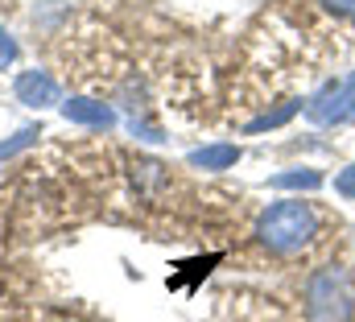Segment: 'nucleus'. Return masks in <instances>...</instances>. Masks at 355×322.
<instances>
[{"label": "nucleus", "instance_id": "f257e3e1", "mask_svg": "<svg viewBox=\"0 0 355 322\" xmlns=\"http://www.w3.org/2000/svg\"><path fill=\"white\" fill-rule=\"evenodd\" d=\"M318 236V211L302 198H285L261 211L257 219V240L272 256H293Z\"/></svg>", "mask_w": 355, "mask_h": 322}, {"label": "nucleus", "instance_id": "f03ea898", "mask_svg": "<svg viewBox=\"0 0 355 322\" xmlns=\"http://www.w3.org/2000/svg\"><path fill=\"white\" fill-rule=\"evenodd\" d=\"M355 285L347 269H318L306 281V319L310 322H352Z\"/></svg>", "mask_w": 355, "mask_h": 322}, {"label": "nucleus", "instance_id": "7ed1b4c3", "mask_svg": "<svg viewBox=\"0 0 355 322\" xmlns=\"http://www.w3.org/2000/svg\"><path fill=\"white\" fill-rule=\"evenodd\" d=\"M306 120L310 124H322V128H339V124H352L355 120V71L343 79L322 83L310 99H306Z\"/></svg>", "mask_w": 355, "mask_h": 322}, {"label": "nucleus", "instance_id": "20e7f679", "mask_svg": "<svg viewBox=\"0 0 355 322\" xmlns=\"http://www.w3.org/2000/svg\"><path fill=\"white\" fill-rule=\"evenodd\" d=\"M12 91H17V103H25V108H33V112L54 108V103L62 99L54 75H46V71H21L17 83H12Z\"/></svg>", "mask_w": 355, "mask_h": 322}, {"label": "nucleus", "instance_id": "39448f33", "mask_svg": "<svg viewBox=\"0 0 355 322\" xmlns=\"http://www.w3.org/2000/svg\"><path fill=\"white\" fill-rule=\"evenodd\" d=\"M62 116L71 120V124H83V128H112L116 124V112L103 103V99H83V95H75V99H67L62 103Z\"/></svg>", "mask_w": 355, "mask_h": 322}, {"label": "nucleus", "instance_id": "423d86ee", "mask_svg": "<svg viewBox=\"0 0 355 322\" xmlns=\"http://www.w3.org/2000/svg\"><path fill=\"white\" fill-rule=\"evenodd\" d=\"M240 158H244L240 145H202V149H194L186 161H190L194 169H211V173H219V169H232Z\"/></svg>", "mask_w": 355, "mask_h": 322}, {"label": "nucleus", "instance_id": "0eeeda50", "mask_svg": "<svg viewBox=\"0 0 355 322\" xmlns=\"http://www.w3.org/2000/svg\"><path fill=\"white\" fill-rule=\"evenodd\" d=\"M322 182H327V178H322L318 169H306V165H302V169H285V173H272V178H268V186H272V190H322Z\"/></svg>", "mask_w": 355, "mask_h": 322}, {"label": "nucleus", "instance_id": "6e6552de", "mask_svg": "<svg viewBox=\"0 0 355 322\" xmlns=\"http://www.w3.org/2000/svg\"><path fill=\"white\" fill-rule=\"evenodd\" d=\"M297 112H302V99H289V103L272 108V112H265V116L248 120V124H244V133H268V128H281V124H289Z\"/></svg>", "mask_w": 355, "mask_h": 322}, {"label": "nucleus", "instance_id": "1a4fd4ad", "mask_svg": "<svg viewBox=\"0 0 355 322\" xmlns=\"http://www.w3.org/2000/svg\"><path fill=\"white\" fill-rule=\"evenodd\" d=\"M37 137H42V128H21V133H12L8 141H0V161L12 158V153H21V149H29Z\"/></svg>", "mask_w": 355, "mask_h": 322}, {"label": "nucleus", "instance_id": "9d476101", "mask_svg": "<svg viewBox=\"0 0 355 322\" xmlns=\"http://www.w3.org/2000/svg\"><path fill=\"white\" fill-rule=\"evenodd\" d=\"M17 62V42H12V33L0 25V71H8Z\"/></svg>", "mask_w": 355, "mask_h": 322}, {"label": "nucleus", "instance_id": "9b49d317", "mask_svg": "<svg viewBox=\"0 0 355 322\" xmlns=\"http://www.w3.org/2000/svg\"><path fill=\"white\" fill-rule=\"evenodd\" d=\"M335 190H339L343 198H355V165H347V169L335 178Z\"/></svg>", "mask_w": 355, "mask_h": 322}, {"label": "nucleus", "instance_id": "f8f14e48", "mask_svg": "<svg viewBox=\"0 0 355 322\" xmlns=\"http://www.w3.org/2000/svg\"><path fill=\"white\" fill-rule=\"evenodd\" d=\"M318 4H322L327 12H335V17H347V21L355 17V0H318Z\"/></svg>", "mask_w": 355, "mask_h": 322}]
</instances>
